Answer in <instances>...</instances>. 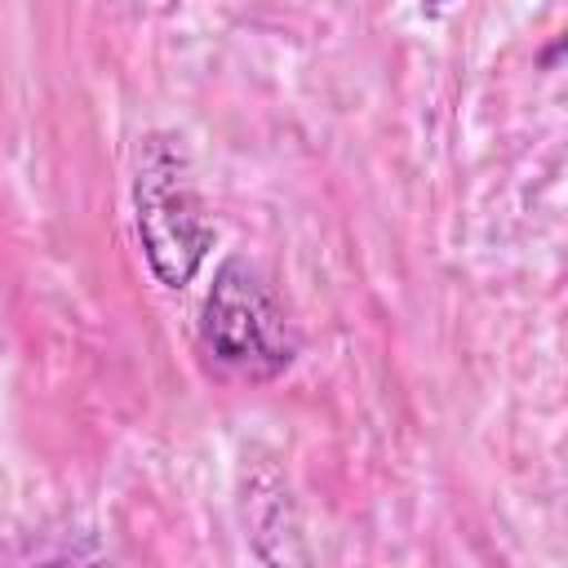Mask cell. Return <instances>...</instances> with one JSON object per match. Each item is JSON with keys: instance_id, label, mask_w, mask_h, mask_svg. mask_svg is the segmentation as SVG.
Returning <instances> with one entry per match:
<instances>
[{"instance_id": "1", "label": "cell", "mask_w": 568, "mask_h": 568, "mask_svg": "<svg viewBox=\"0 0 568 568\" xmlns=\"http://www.w3.org/2000/svg\"><path fill=\"white\" fill-rule=\"evenodd\" d=\"M133 226L142 257L164 288H186L213 248V222L173 133H146L133 173Z\"/></svg>"}, {"instance_id": "2", "label": "cell", "mask_w": 568, "mask_h": 568, "mask_svg": "<svg viewBox=\"0 0 568 568\" xmlns=\"http://www.w3.org/2000/svg\"><path fill=\"white\" fill-rule=\"evenodd\" d=\"M200 342L209 359L235 377L271 382L293 364V333L262 271L244 257H226L204 293Z\"/></svg>"}, {"instance_id": "3", "label": "cell", "mask_w": 568, "mask_h": 568, "mask_svg": "<svg viewBox=\"0 0 568 568\" xmlns=\"http://www.w3.org/2000/svg\"><path fill=\"white\" fill-rule=\"evenodd\" d=\"M422 4H430V9H439V4H448V0H422Z\"/></svg>"}]
</instances>
